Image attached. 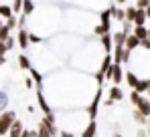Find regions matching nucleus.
Returning <instances> with one entry per match:
<instances>
[{
	"label": "nucleus",
	"mask_w": 150,
	"mask_h": 137,
	"mask_svg": "<svg viewBox=\"0 0 150 137\" xmlns=\"http://www.w3.org/2000/svg\"><path fill=\"white\" fill-rule=\"evenodd\" d=\"M21 12H25V16H30V14L35 12V2H33V0H23Z\"/></svg>",
	"instance_id": "15"
},
{
	"label": "nucleus",
	"mask_w": 150,
	"mask_h": 137,
	"mask_svg": "<svg viewBox=\"0 0 150 137\" xmlns=\"http://www.w3.org/2000/svg\"><path fill=\"white\" fill-rule=\"evenodd\" d=\"M124 81L130 85V89H136V85H138V81H140V77L134 73V71H126L124 73Z\"/></svg>",
	"instance_id": "7"
},
{
	"label": "nucleus",
	"mask_w": 150,
	"mask_h": 137,
	"mask_svg": "<svg viewBox=\"0 0 150 137\" xmlns=\"http://www.w3.org/2000/svg\"><path fill=\"white\" fill-rule=\"evenodd\" d=\"M124 12H126V20H130V22H132L134 12H136V6H128V8H124Z\"/></svg>",
	"instance_id": "21"
},
{
	"label": "nucleus",
	"mask_w": 150,
	"mask_h": 137,
	"mask_svg": "<svg viewBox=\"0 0 150 137\" xmlns=\"http://www.w3.org/2000/svg\"><path fill=\"white\" fill-rule=\"evenodd\" d=\"M105 32H110V22L100 20V22L93 26V34H96V36H101V34H105Z\"/></svg>",
	"instance_id": "9"
},
{
	"label": "nucleus",
	"mask_w": 150,
	"mask_h": 137,
	"mask_svg": "<svg viewBox=\"0 0 150 137\" xmlns=\"http://www.w3.org/2000/svg\"><path fill=\"white\" fill-rule=\"evenodd\" d=\"M134 107H136L138 111H142V113H144L146 117H148V115H150V99L142 95V97H140V101H138V103H136Z\"/></svg>",
	"instance_id": "5"
},
{
	"label": "nucleus",
	"mask_w": 150,
	"mask_h": 137,
	"mask_svg": "<svg viewBox=\"0 0 150 137\" xmlns=\"http://www.w3.org/2000/svg\"><path fill=\"white\" fill-rule=\"evenodd\" d=\"M148 20L146 18V12H144V8H136V12H134V18H132V24H144Z\"/></svg>",
	"instance_id": "8"
},
{
	"label": "nucleus",
	"mask_w": 150,
	"mask_h": 137,
	"mask_svg": "<svg viewBox=\"0 0 150 137\" xmlns=\"http://www.w3.org/2000/svg\"><path fill=\"white\" fill-rule=\"evenodd\" d=\"M124 46L128 50H136V48H140V38L134 32H128L126 34V41H124Z\"/></svg>",
	"instance_id": "3"
},
{
	"label": "nucleus",
	"mask_w": 150,
	"mask_h": 137,
	"mask_svg": "<svg viewBox=\"0 0 150 137\" xmlns=\"http://www.w3.org/2000/svg\"><path fill=\"white\" fill-rule=\"evenodd\" d=\"M136 135H138V137H144V135H148V131H146V129H138V131H136Z\"/></svg>",
	"instance_id": "26"
},
{
	"label": "nucleus",
	"mask_w": 150,
	"mask_h": 137,
	"mask_svg": "<svg viewBox=\"0 0 150 137\" xmlns=\"http://www.w3.org/2000/svg\"><path fill=\"white\" fill-rule=\"evenodd\" d=\"M114 85H120L122 81H124V71H122V65L120 63H112L110 67L105 68V73H103Z\"/></svg>",
	"instance_id": "1"
},
{
	"label": "nucleus",
	"mask_w": 150,
	"mask_h": 137,
	"mask_svg": "<svg viewBox=\"0 0 150 137\" xmlns=\"http://www.w3.org/2000/svg\"><path fill=\"white\" fill-rule=\"evenodd\" d=\"M148 41H150V28H148Z\"/></svg>",
	"instance_id": "29"
},
{
	"label": "nucleus",
	"mask_w": 150,
	"mask_h": 137,
	"mask_svg": "<svg viewBox=\"0 0 150 137\" xmlns=\"http://www.w3.org/2000/svg\"><path fill=\"white\" fill-rule=\"evenodd\" d=\"M132 32H134V34H136V36L140 38V41L148 36V28H146L144 24H134V28H132Z\"/></svg>",
	"instance_id": "12"
},
{
	"label": "nucleus",
	"mask_w": 150,
	"mask_h": 137,
	"mask_svg": "<svg viewBox=\"0 0 150 137\" xmlns=\"http://www.w3.org/2000/svg\"><path fill=\"white\" fill-rule=\"evenodd\" d=\"M110 16L116 18V20H120V22H124V20H126L124 8H116V6H112V8H110Z\"/></svg>",
	"instance_id": "11"
},
{
	"label": "nucleus",
	"mask_w": 150,
	"mask_h": 137,
	"mask_svg": "<svg viewBox=\"0 0 150 137\" xmlns=\"http://www.w3.org/2000/svg\"><path fill=\"white\" fill-rule=\"evenodd\" d=\"M8 36H10V26L8 24H2L0 26V41H6Z\"/></svg>",
	"instance_id": "19"
},
{
	"label": "nucleus",
	"mask_w": 150,
	"mask_h": 137,
	"mask_svg": "<svg viewBox=\"0 0 150 137\" xmlns=\"http://www.w3.org/2000/svg\"><path fill=\"white\" fill-rule=\"evenodd\" d=\"M144 12H146V18H148V20H150V4H148V6H146V8H144Z\"/></svg>",
	"instance_id": "27"
},
{
	"label": "nucleus",
	"mask_w": 150,
	"mask_h": 137,
	"mask_svg": "<svg viewBox=\"0 0 150 137\" xmlns=\"http://www.w3.org/2000/svg\"><path fill=\"white\" fill-rule=\"evenodd\" d=\"M146 131H148V135H150V127H148V129H146Z\"/></svg>",
	"instance_id": "31"
},
{
	"label": "nucleus",
	"mask_w": 150,
	"mask_h": 137,
	"mask_svg": "<svg viewBox=\"0 0 150 137\" xmlns=\"http://www.w3.org/2000/svg\"><path fill=\"white\" fill-rule=\"evenodd\" d=\"M8 107V95L4 91H0V111H4Z\"/></svg>",
	"instance_id": "20"
},
{
	"label": "nucleus",
	"mask_w": 150,
	"mask_h": 137,
	"mask_svg": "<svg viewBox=\"0 0 150 137\" xmlns=\"http://www.w3.org/2000/svg\"><path fill=\"white\" fill-rule=\"evenodd\" d=\"M21 137H37V129H23Z\"/></svg>",
	"instance_id": "23"
},
{
	"label": "nucleus",
	"mask_w": 150,
	"mask_h": 137,
	"mask_svg": "<svg viewBox=\"0 0 150 137\" xmlns=\"http://www.w3.org/2000/svg\"><path fill=\"white\" fill-rule=\"evenodd\" d=\"M14 12H12V6H8V4H0V16L2 18H10Z\"/></svg>",
	"instance_id": "18"
},
{
	"label": "nucleus",
	"mask_w": 150,
	"mask_h": 137,
	"mask_svg": "<svg viewBox=\"0 0 150 137\" xmlns=\"http://www.w3.org/2000/svg\"><path fill=\"white\" fill-rule=\"evenodd\" d=\"M4 63H6V59H4V55H0V67H2Z\"/></svg>",
	"instance_id": "28"
},
{
	"label": "nucleus",
	"mask_w": 150,
	"mask_h": 137,
	"mask_svg": "<svg viewBox=\"0 0 150 137\" xmlns=\"http://www.w3.org/2000/svg\"><path fill=\"white\" fill-rule=\"evenodd\" d=\"M112 41H114V45H124L126 32H124V30H118V32H114V34H112Z\"/></svg>",
	"instance_id": "16"
},
{
	"label": "nucleus",
	"mask_w": 150,
	"mask_h": 137,
	"mask_svg": "<svg viewBox=\"0 0 150 137\" xmlns=\"http://www.w3.org/2000/svg\"><path fill=\"white\" fill-rule=\"evenodd\" d=\"M10 6H12V12H14V14H18V12H21V8H23V0H12V4H10Z\"/></svg>",
	"instance_id": "22"
},
{
	"label": "nucleus",
	"mask_w": 150,
	"mask_h": 137,
	"mask_svg": "<svg viewBox=\"0 0 150 137\" xmlns=\"http://www.w3.org/2000/svg\"><path fill=\"white\" fill-rule=\"evenodd\" d=\"M28 45H30V41H28V30H26V28H21V30H18V46H21V48H26Z\"/></svg>",
	"instance_id": "10"
},
{
	"label": "nucleus",
	"mask_w": 150,
	"mask_h": 137,
	"mask_svg": "<svg viewBox=\"0 0 150 137\" xmlns=\"http://www.w3.org/2000/svg\"><path fill=\"white\" fill-rule=\"evenodd\" d=\"M6 50H8V48H6V43L0 41V55H6Z\"/></svg>",
	"instance_id": "25"
},
{
	"label": "nucleus",
	"mask_w": 150,
	"mask_h": 137,
	"mask_svg": "<svg viewBox=\"0 0 150 137\" xmlns=\"http://www.w3.org/2000/svg\"><path fill=\"white\" fill-rule=\"evenodd\" d=\"M100 45H101V48H103V52H112L114 41H112V34H110V32H105V34L100 36Z\"/></svg>",
	"instance_id": "4"
},
{
	"label": "nucleus",
	"mask_w": 150,
	"mask_h": 137,
	"mask_svg": "<svg viewBox=\"0 0 150 137\" xmlns=\"http://www.w3.org/2000/svg\"><path fill=\"white\" fill-rule=\"evenodd\" d=\"M16 119V113L14 111H0V135H8V129L12 125V121Z\"/></svg>",
	"instance_id": "2"
},
{
	"label": "nucleus",
	"mask_w": 150,
	"mask_h": 137,
	"mask_svg": "<svg viewBox=\"0 0 150 137\" xmlns=\"http://www.w3.org/2000/svg\"><path fill=\"white\" fill-rule=\"evenodd\" d=\"M150 4V0H136V8H146Z\"/></svg>",
	"instance_id": "24"
},
{
	"label": "nucleus",
	"mask_w": 150,
	"mask_h": 137,
	"mask_svg": "<svg viewBox=\"0 0 150 137\" xmlns=\"http://www.w3.org/2000/svg\"><path fill=\"white\" fill-rule=\"evenodd\" d=\"M132 119H134L138 125H146V119H148V117L142 113V111H138V109H132Z\"/></svg>",
	"instance_id": "14"
},
{
	"label": "nucleus",
	"mask_w": 150,
	"mask_h": 137,
	"mask_svg": "<svg viewBox=\"0 0 150 137\" xmlns=\"http://www.w3.org/2000/svg\"><path fill=\"white\" fill-rule=\"evenodd\" d=\"M23 121L21 119H14L12 121V125H10V129H8V135L10 137H21V133H23Z\"/></svg>",
	"instance_id": "6"
},
{
	"label": "nucleus",
	"mask_w": 150,
	"mask_h": 137,
	"mask_svg": "<svg viewBox=\"0 0 150 137\" xmlns=\"http://www.w3.org/2000/svg\"><path fill=\"white\" fill-rule=\"evenodd\" d=\"M0 26H2V16H0Z\"/></svg>",
	"instance_id": "30"
},
{
	"label": "nucleus",
	"mask_w": 150,
	"mask_h": 137,
	"mask_svg": "<svg viewBox=\"0 0 150 137\" xmlns=\"http://www.w3.org/2000/svg\"><path fill=\"white\" fill-rule=\"evenodd\" d=\"M16 67H21V68H25V71H28V68L33 67V65H30V59H28L26 55H21V57H18V65H16Z\"/></svg>",
	"instance_id": "17"
},
{
	"label": "nucleus",
	"mask_w": 150,
	"mask_h": 137,
	"mask_svg": "<svg viewBox=\"0 0 150 137\" xmlns=\"http://www.w3.org/2000/svg\"><path fill=\"white\" fill-rule=\"evenodd\" d=\"M110 99H112V101H122V99H124V93H122V89H120L118 85H114V87L110 89Z\"/></svg>",
	"instance_id": "13"
}]
</instances>
